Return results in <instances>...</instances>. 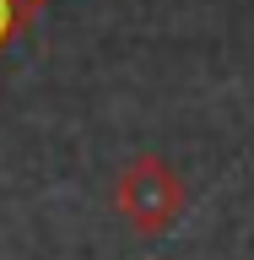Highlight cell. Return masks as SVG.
I'll use <instances>...</instances> for the list:
<instances>
[{"label":"cell","mask_w":254,"mask_h":260,"mask_svg":"<svg viewBox=\"0 0 254 260\" xmlns=\"http://www.w3.org/2000/svg\"><path fill=\"white\" fill-rule=\"evenodd\" d=\"M184 206V190H178V174L157 157H141L119 174V211H125L135 228L157 233V228L173 222V211Z\"/></svg>","instance_id":"1"},{"label":"cell","mask_w":254,"mask_h":260,"mask_svg":"<svg viewBox=\"0 0 254 260\" xmlns=\"http://www.w3.org/2000/svg\"><path fill=\"white\" fill-rule=\"evenodd\" d=\"M0 27H6V0H0Z\"/></svg>","instance_id":"2"}]
</instances>
